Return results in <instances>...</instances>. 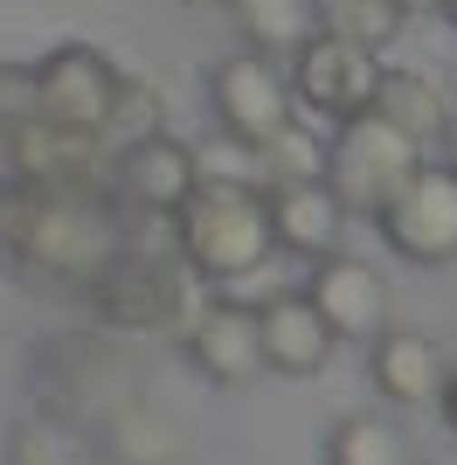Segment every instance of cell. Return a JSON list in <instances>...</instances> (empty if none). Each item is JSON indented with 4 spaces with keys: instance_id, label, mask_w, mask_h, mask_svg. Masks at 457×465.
I'll list each match as a JSON object with an SVG mask.
<instances>
[{
    "instance_id": "603a6c76",
    "label": "cell",
    "mask_w": 457,
    "mask_h": 465,
    "mask_svg": "<svg viewBox=\"0 0 457 465\" xmlns=\"http://www.w3.org/2000/svg\"><path fill=\"white\" fill-rule=\"evenodd\" d=\"M152 133H167L160 91H152V84H139V77H125V91H118L112 118H104V146H112V153H132L139 139H152Z\"/></svg>"
},
{
    "instance_id": "4dcf8cb0",
    "label": "cell",
    "mask_w": 457,
    "mask_h": 465,
    "mask_svg": "<svg viewBox=\"0 0 457 465\" xmlns=\"http://www.w3.org/2000/svg\"><path fill=\"white\" fill-rule=\"evenodd\" d=\"M443 15H451V21H457V0H443Z\"/></svg>"
},
{
    "instance_id": "9c48e42d",
    "label": "cell",
    "mask_w": 457,
    "mask_h": 465,
    "mask_svg": "<svg viewBox=\"0 0 457 465\" xmlns=\"http://www.w3.org/2000/svg\"><path fill=\"white\" fill-rule=\"evenodd\" d=\"M0 146H7V174L35 181V188H104V181H118V153L104 146V133H76V125L28 118Z\"/></svg>"
},
{
    "instance_id": "ffe728a7",
    "label": "cell",
    "mask_w": 457,
    "mask_h": 465,
    "mask_svg": "<svg viewBox=\"0 0 457 465\" xmlns=\"http://www.w3.org/2000/svg\"><path fill=\"white\" fill-rule=\"evenodd\" d=\"M326 465H409V438L381 410H354L326 438Z\"/></svg>"
},
{
    "instance_id": "f1b7e54d",
    "label": "cell",
    "mask_w": 457,
    "mask_h": 465,
    "mask_svg": "<svg viewBox=\"0 0 457 465\" xmlns=\"http://www.w3.org/2000/svg\"><path fill=\"white\" fill-rule=\"evenodd\" d=\"M7 181H15V174H7V146H0V188H7Z\"/></svg>"
},
{
    "instance_id": "e0dca14e",
    "label": "cell",
    "mask_w": 457,
    "mask_h": 465,
    "mask_svg": "<svg viewBox=\"0 0 457 465\" xmlns=\"http://www.w3.org/2000/svg\"><path fill=\"white\" fill-rule=\"evenodd\" d=\"M91 438H83V424L76 417H63V410H28V417H15V430H7V445H0V465H91Z\"/></svg>"
},
{
    "instance_id": "277c9868",
    "label": "cell",
    "mask_w": 457,
    "mask_h": 465,
    "mask_svg": "<svg viewBox=\"0 0 457 465\" xmlns=\"http://www.w3.org/2000/svg\"><path fill=\"white\" fill-rule=\"evenodd\" d=\"M209 112L215 125H222L236 146H264V139H277L298 118V91H291V77L277 70V56H264V49H243V56L215 63L209 77Z\"/></svg>"
},
{
    "instance_id": "5b68a950",
    "label": "cell",
    "mask_w": 457,
    "mask_h": 465,
    "mask_svg": "<svg viewBox=\"0 0 457 465\" xmlns=\"http://www.w3.org/2000/svg\"><path fill=\"white\" fill-rule=\"evenodd\" d=\"M374 223L402 264H451L457 257V167L451 160H423Z\"/></svg>"
},
{
    "instance_id": "4fadbf2b",
    "label": "cell",
    "mask_w": 457,
    "mask_h": 465,
    "mask_svg": "<svg viewBox=\"0 0 457 465\" xmlns=\"http://www.w3.org/2000/svg\"><path fill=\"white\" fill-rule=\"evenodd\" d=\"M270 230H277V251L319 264V257L340 251V236H346V202L326 188V174L285 181V188H270Z\"/></svg>"
},
{
    "instance_id": "484cf974",
    "label": "cell",
    "mask_w": 457,
    "mask_h": 465,
    "mask_svg": "<svg viewBox=\"0 0 457 465\" xmlns=\"http://www.w3.org/2000/svg\"><path fill=\"white\" fill-rule=\"evenodd\" d=\"M402 15H443V0H395Z\"/></svg>"
},
{
    "instance_id": "4316f807",
    "label": "cell",
    "mask_w": 457,
    "mask_h": 465,
    "mask_svg": "<svg viewBox=\"0 0 457 465\" xmlns=\"http://www.w3.org/2000/svg\"><path fill=\"white\" fill-rule=\"evenodd\" d=\"M443 417H451V430H457V375H451V389H443Z\"/></svg>"
},
{
    "instance_id": "9a60e30c",
    "label": "cell",
    "mask_w": 457,
    "mask_h": 465,
    "mask_svg": "<svg viewBox=\"0 0 457 465\" xmlns=\"http://www.w3.org/2000/svg\"><path fill=\"white\" fill-rule=\"evenodd\" d=\"M194 181H201V153L180 146L173 133H152V139H139L132 153H118V188L152 215H173L194 194Z\"/></svg>"
},
{
    "instance_id": "7402d4cb",
    "label": "cell",
    "mask_w": 457,
    "mask_h": 465,
    "mask_svg": "<svg viewBox=\"0 0 457 465\" xmlns=\"http://www.w3.org/2000/svg\"><path fill=\"white\" fill-rule=\"evenodd\" d=\"M402 7L395 0H319V28L326 35H346V42H367V49H388L402 35Z\"/></svg>"
},
{
    "instance_id": "d6986e66",
    "label": "cell",
    "mask_w": 457,
    "mask_h": 465,
    "mask_svg": "<svg viewBox=\"0 0 457 465\" xmlns=\"http://www.w3.org/2000/svg\"><path fill=\"white\" fill-rule=\"evenodd\" d=\"M104 451L125 465H188V445H180L173 417H160L152 403H118L112 424H104Z\"/></svg>"
},
{
    "instance_id": "83f0119b",
    "label": "cell",
    "mask_w": 457,
    "mask_h": 465,
    "mask_svg": "<svg viewBox=\"0 0 457 465\" xmlns=\"http://www.w3.org/2000/svg\"><path fill=\"white\" fill-rule=\"evenodd\" d=\"M443 160L457 167V118H451V133H443Z\"/></svg>"
},
{
    "instance_id": "cb8c5ba5",
    "label": "cell",
    "mask_w": 457,
    "mask_h": 465,
    "mask_svg": "<svg viewBox=\"0 0 457 465\" xmlns=\"http://www.w3.org/2000/svg\"><path fill=\"white\" fill-rule=\"evenodd\" d=\"M28 118H42V104H35V63H0V139L21 133Z\"/></svg>"
},
{
    "instance_id": "7a4b0ae2",
    "label": "cell",
    "mask_w": 457,
    "mask_h": 465,
    "mask_svg": "<svg viewBox=\"0 0 457 465\" xmlns=\"http://www.w3.org/2000/svg\"><path fill=\"white\" fill-rule=\"evenodd\" d=\"M173 251L194 278L209 285H236L257 264L277 257V230H270V194L243 174H201L194 194L167 215Z\"/></svg>"
},
{
    "instance_id": "2e32d148",
    "label": "cell",
    "mask_w": 457,
    "mask_h": 465,
    "mask_svg": "<svg viewBox=\"0 0 457 465\" xmlns=\"http://www.w3.org/2000/svg\"><path fill=\"white\" fill-rule=\"evenodd\" d=\"M374 112L395 125V133H409L416 146H443V133H451V97L437 91V77H423V70H381V91H374Z\"/></svg>"
},
{
    "instance_id": "5bb4252c",
    "label": "cell",
    "mask_w": 457,
    "mask_h": 465,
    "mask_svg": "<svg viewBox=\"0 0 457 465\" xmlns=\"http://www.w3.org/2000/svg\"><path fill=\"white\" fill-rule=\"evenodd\" d=\"M257 327H264V361L277 375H312L326 369V354L340 333L326 327V312L312 306V292H277L257 306Z\"/></svg>"
},
{
    "instance_id": "30bf717a",
    "label": "cell",
    "mask_w": 457,
    "mask_h": 465,
    "mask_svg": "<svg viewBox=\"0 0 457 465\" xmlns=\"http://www.w3.org/2000/svg\"><path fill=\"white\" fill-rule=\"evenodd\" d=\"M188 354L194 369L222 389H249L270 369L264 361V327H257V306L243 299H215V306H194L188 320Z\"/></svg>"
},
{
    "instance_id": "ba28073f",
    "label": "cell",
    "mask_w": 457,
    "mask_h": 465,
    "mask_svg": "<svg viewBox=\"0 0 457 465\" xmlns=\"http://www.w3.org/2000/svg\"><path fill=\"white\" fill-rule=\"evenodd\" d=\"M118 91H125V70H118L104 49L91 42H63L35 63V104L49 125H76V133H104Z\"/></svg>"
},
{
    "instance_id": "44dd1931",
    "label": "cell",
    "mask_w": 457,
    "mask_h": 465,
    "mask_svg": "<svg viewBox=\"0 0 457 465\" xmlns=\"http://www.w3.org/2000/svg\"><path fill=\"white\" fill-rule=\"evenodd\" d=\"M249 160H257V188H285V181H319L326 174V146L312 133H298V118H291L277 139H264V146H249Z\"/></svg>"
},
{
    "instance_id": "7c38bea8",
    "label": "cell",
    "mask_w": 457,
    "mask_h": 465,
    "mask_svg": "<svg viewBox=\"0 0 457 465\" xmlns=\"http://www.w3.org/2000/svg\"><path fill=\"white\" fill-rule=\"evenodd\" d=\"M367 375H374V389L388 396V403H443V389H451V361H443V348L430 341V333L416 327H388L367 341Z\"/></svg>"
},
{
    "instance_id": "3957f363",
    "label": "cell",
    "mask_w": 457,
    "mask_h": 465,
    "mask_svg": "<svg viewBox=\"0 0 457 465\" xmlns=\"http://www.w3.org/2000/svg\"><path fill=\"white\" fill-rule=\"evenodd\" d=\"M416 167H423V146L409 133H395L381 112L346 118L326 139V188L346 202V215H381Z\"/></svg>"
},
{
    "instance_id": "8fae6325",
    "label": "cell",
    "mask_w": 457,
    "mask_h": 465,
    "mask_svg": "<svg viewBox=\"0 0 457 465\" xmlns=\"http://www.w3.org/2000/svg\"><path fill=\"white\" fill-rule=\"evenodd\" d=\"M305 292H312V306L326 312V327L340 333V341H374V333H388V278L367 264V257H319L312 264V278H305Z\"/></svg>"
},
{
    "instance_id": "ac0fdd59",
    "label": "cell",
    "mask_w": 457,
    "mask_h": 465,
    "mask_svg": "<svg viewBox=\"0 0 457 465\" xmlns=\"http://www.w3.org/2000/svg\"><path fill=\"white\" fill-rule=\"evenodd\" d=\"M228 15H236L243 42L264 56H298L319 35V0H228Z\"/></svg>"
},
{
    "instance_id": "8992f818",
    "label": "cell",
    "mask_w": 457,
    "mask_h": 465,
    "mask_svg": "<svg viewBox=\"0 0 457 465\" xmlns=\"http://www.w3.org/2000/svg\"><path fill=\"white\" fill-rule=\"evenodd\" d=\"M83 299L97 306L104 327H125V333H188V320H194L188 278L173 264H160V257H139V251H125Z\"/></svg>"
},
{
    "instance_id": "6da1fadb",
    "label": "cell",
    "mask_w": 457,
    "mask_h": 465,
    "mask_svg": "<svg viewBox=\"0 0 457 465\" xmlns=\"http://www.w3.org/2000/svg\"><path fill=\"white\" fill-rule=\"evenodd\" d=\"M132 251V236L104 202V188H0V272L49 292H91Z\"/></svg>"
},
{
    "instance_id": "f546056e",
    "label": "cell",
    "mask_w": 457,
    "mask_h": 465,
    "mask_svg": "<svg viewBox=\"0 0 457 465\" xmlns=\"http://www.w3.org/2000/svg\"><path fill=\"white\" fill-rule=\"evenodd\" d=\"M91 465H125V459H112V451H97V459H91Z\"/></svg>"
},
{
    "instance_id": "52a82bcc",
    "label": "cell",
    "mask_w": 457,
    "mask_h": 465,
    "mask_svg": "<svg viewBox=\"0 0 457 465\" xmlns=\"http://www.w3.org/2000/svg\"><path fill=\"white\" fill-rule=\"evenodd\" d=\"M381 49H367V42H346V35H312L291 56V91H298V104H312L319 118H333V125H346V118L374 112V91H381Z\"/></svg>"
},
{
    "instance_id": "d4e9b609",
    "label": "cell",
    "mask_w": 457,
    "mask_h": 465,
    "mask_svg": "<svg viewBox=\"0 0 457 465\" xmlns=\"http://www.w3.org/2000/svg\"><path fill=\"white\" fill-rule=\"evenodd\" d=\"M7 430H15V396H7V375H0V445H7Z\"/></svg>"
}]
</instances>
